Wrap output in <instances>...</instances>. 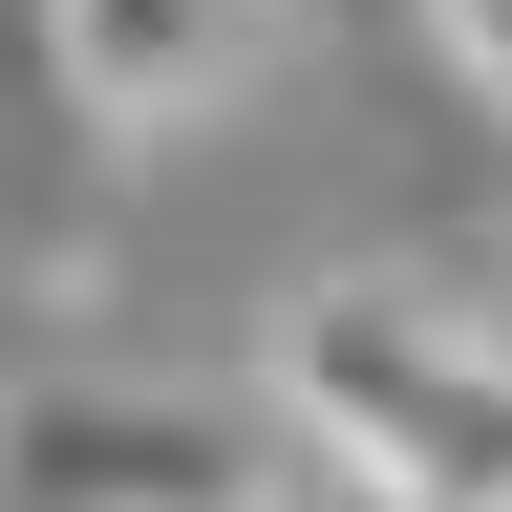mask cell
Returning <instances> with one entry per match:
<instances>
[{
  "instance_id": "cell-1",
  "label": "cell",
  "mask_w": 512,
  "mask_h": 512,
  "mask_svg": "<svg viewBox=\"0 0 512 512\" xmlns=\"http://www.w3.org/2000/svg\"><path fill=\"white\" fill-rule=\"evenodd\" d=\"M278 427L363 512H512V342L406 278H320L278 320Z\"/></svg>"
},
{
  "instance_id": "cell-2",
  "label": "cell",
  "mask_w": 512,
  "mask_h": 512,
  "mask_svg": "<svg viewBox=\"0 0 512 512\" xmlns=\"http://www.w3.org/2000/svg\"><path fill=\"white\" fill-rule=\"evenodd\" d=\"M0 512H256V427L192 384L22 363L0 384Z\"/></svg>"
},
{
  "instance_id": "cell-3",
  "label": "cell",
  "mask_w": 512,
  "mask_h": 512,
  "mask_svg": "<svg viewBox=\"0 0 512 512\" xmlns=\"http://www.w3.org/2000/svg\"><path fill=\"white\" fill-rule=\"evenodd\" d=\"M22 22H43V64H64L86 128H192L256 43H278V0H22Z\"/></svg>"
},
{
  "instance_id": "cell-4",
  "label": "cell",
  "mask_w": 512,
  "mask_h": 512,
  "mask_svg": "<svg viewBox=\"0 0 512 512\" xmlns=\"http://www.w3.org/2000/svg\"><path fill=\"white\" fill-rule=\"evenodd\" d=\"M427 43H448V86H491V107H512V0H427Z\"/></svg>"
}]
</instances>
